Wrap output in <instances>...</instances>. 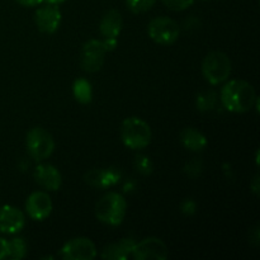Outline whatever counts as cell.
Wrapping results in <instances>:
<instances>
[{"instance_id":"d4e9b609","label":"cell","mask_w":260,"mask_h":260,"mask_svg":"<svg viewBox=\"0 0 260 260\" xmlns=\"http://www.w3.org/2000/svg\"><path fill=\"white\" fill-rule=\"evenodd\" d=\"M250 243L253 244V245L258 246L259 245V240H260V234H259V228H255L253 229V230L250 231Z\"/></svg>"},{"instance_id":"4316f807","label":"cell","mask_w":260,"mask_h":260,"mask_svg":"<svg viewBox=\"0 0 260 260\" xmlns=\"http://www.w3.org/2000/svg\"><path fill=\"white\" fill-rule=\"evenodd\" d=\"M8 254V241L5 239L0 238V260L7 258Z\"/></svg>"},{"instance_id":"30bf717a","label":"cell","mask_w":260,"mask_h":260,"mask_svg":"<svg viewBox=\"0 0 260 260\" xmlns=\"http://www.w3.org/2000/svg\"><path fill=\"white\" fill-rule=\"evenodd\" d=\"M61 20H62V15L57 5L46 3L35 13L36 25L42 33H55L60 27Z\"/></svg>"},{"instance_id":"5b68a950","label":"cell","mask_w":260,"mask_h":260,"mask_svg":"<svg viewBox=\"0 0 260 260\" xmlns=\"http://www.w3.org/2000/svg\"><path fill=\"white\" fill-rule=\"evenodd\" d=\"M25 144L28 154L37 162L48 159L55 150V140L52 135L41 127H35L28 132Z\"/></svg>"},{"instance_id":"8992f818","label":"cell","mask_w":260,"mask_h":260,"mask_svg":"<svg viewBox=\"0 0 260 260\" xmlns=\"http://www.w3.org/2000/svg\"><path fill=\"white\" fill-rule=\"evenodd\" d=\"M147 33L154 42L162 46L173 45L179 38V25L168 17L154 18L147 25Z\"/></svg>"},{"instance_id":"603a6c76","label":"cell","mask_w":260,"mask_h":260,"mask_svg":"<svg viewBox=\"0 0 260 260\" xmlns=\"http://www.w3.org/2000/svg\"><path fill=\"white\" fill-rule=\"evenodd\" d=\"M136 165H137V169H139L141 173H144V174H150V173L152 172V164L149 160V157H145V156L137 157Z\"/></svg>"},{"instance_id":"3957f363","label":"cell","mask_w":260,"mask_h":260,"mask_svg":"<svg viewBox=\"0 0 260 260\" xmlns=\"http://www.w3.org/2000/svg\"><path fill=\"white\" fill-rule=\"evenodd\" d=\"M151 128L144 119L139 117H129L121 126V139L124 146L132 150H141L151 142Z\"/></svg>"},{"instance_id":"ffe728a7","label":"cell","mask_w":260,"mask_h":260,"mask_svg":"<svg viewBox=\"0 0 260 260\" xmlns=\"http://www.w3.org/2000/svg\"><path fill=\"white\" fill-rule=\"evenodd\" d=\"M156 0H126L128 9L135 14H141L154 7Z\"/></svg>"},{"instance_id":"7c38bea8","label":"cell","mask_w":260,"mask_h":260,"mask_svg":"<svg viewBox=\"0 0 260 260\" xmlns=\"http://www.w3.org/2000/svg\"><path fill=\"white\" fill-rule=\"evenodd\" d=\"M36 183L48 192H55L61 188L62 177L57 168L51 164H40L33 173Z\"/></svg>"},{"instance_id":"484cf974","label":"cell","mask_w":260,"mask_h":260,"mask_svg":"<svg viewBox=\"0 0 260 260\" xmlns=\"http://www.w3.org/2000/svg\"><path fill=\"white\" fill-rule=\"evenodd\" d=\"M15 2L23 7H37V5L42 4L43 0H15Z\"/></svg>"},{"instance_id":"e0dca14e","label":"cell","mask_w":260,"mask_h":260,"mask_svg":"<svg viewBox=\"0 0 260 260\" xmlns=\"http://www.w3.org/2000/svg\"><path fill=\"white\" fill-rule=\"evenodd\" d=\"M180 141L190 151H202L207 146V139L202 132L189 127L180 132Z\"/></svg>"},{"instance_id":"9c48e42d","label":"cell","mask_w":260,"mask_h":260,"mask_svg":"<svg viewBox=\"0 0 260 260\" xmlns=\"http://www.w3.org/2000/svg\"><path fill=\"white\" fill-rule=\"evenodd\" d=\"M61 256L68 260H93L96 256V248L90 239L74 238L62 246Z\"/></svg>"},{"instance_id":"ba28073f","label":"cell","mask_w":260,"mask_h":260,"mask_svg":"<svg viewBox=\"0 0 260 260\" xmlns=\"http://www.w3.org/2000/svg\"><path fill=\"white\" fill-rule=\"evenodd\" d=\"M131 255L136 260H167L169 251L161 239L146 238L135 244Z\"/></svg>"},{"instance_id":"83f0119b","label":"cell","mask_w":260,"mask_h":260,"mask_svg":"<svg viewBox=\"0 0 260 260\" xmlns=\"http://www.w3.org/2000/svg\"><path fill=\"white\" fill-rule=\"evenodd\" d=\"M251 189L255 194H259V189H260V184H259V175H255L254 178L253 183H251Z\"/></svg>"},{"instance_id":"ac0fdd59","label":"cell","mask_w":260,"mask_h":260,"mask_svg":"<svg viewBox=\"0 0 260 260\" xmlns=\"http://www.w3.org/2000/svg\"><path fill=\"white\" fill-rule=\"evenodd\" d=\"M74 96L76 98V101L80 102L81 104H88L90 103L91 96H93V91H91V85L86 79H78L75 80L73 86Z\"/></svg>"},{"instance_id":"7402d4cb","label":"cell","mask_w":260,"mask_h":260,"mask_svg":"<svg viewBox=\"0 0 260 260\" xmlns=\"http://www.w3.org/2000/svg\"><path fill=\"white\" fill-rule=\"evenodd\" d=\"M161 2L173 12H182L189 8L194 3V0H161Z\"/></svg>"},{"instance_id":"9a60e30c","label":"cell","mask_w":260,"mask_h":260,"mask_svg":"<svg viewBox=\"0 0 260 260\" xmlns=\"http://www.w3.org/2000/svg\"><path fill=\"white\" fill-rule=\"evenodd\" d=\"M122 27H123V19L118 10L111 9L103 15L99 24L102 36L104 38H116L121 33Z\"/></svg>"},{"instance_id":"6da1fadb","label":"cell","mask_w":260,"mask_h":260,"mask_svg":"<svg viewBox=\"0 0 260 260\" xmlns=\"http://www.w3.org/2000/svg\"><path fill=\"white\" fill-rule=\"evenodd\" d=\"M221 103L228 111L234 113L249 112L258 99L256 91L250 83L235 79L226 84L220 94Z\"/></svg>"},{"instance_id":"52a82bcc","label":"cell","mask_w":260,"mask_h":260,"mask_svg":"<svg viewBox=\"0 0 260 260\" xmlns=\"http://www.w3.org/2000/svg\"><path fill=\"white\" fill-rule=\"evenodd\" d=\"M107 52L109 51L104 40H90L84 43L80 55V63L83 70L88 71V73H95V71L101 70Z\"/></svg>"},{"instance_id":"44dd1931","label":"cell","mask_w":260,"mask_h":260,"mask_svg":"<svg viewBox=\"0 0 260 260\" xmlns=\"http://www.w3.org/2000/svg\"><path fill=\"white\" fill-rule=\"evenodd\" d=\"M216 103V94L213 91H206L201 93L197 96V107L200 111H208L215 107Z\"/></svg>"},{"instance_id":"7a4b0ae2","label":"cell","mask_w":260,"mask_h":260,"mask_svg":"<svg viewBox=\"0 0 260 260\" xmlns=\"http://www.w3.org/2000/svg\"><path fill=\"white\" fill-rule=\"evenodd\" d=\"M127 212V202L122 194L109 192L98 201L95 206V216L102 223L118 226L123 222Z\"/></svg>"},{"instance_id":"277c9868","label":"cell","mask_w":260,"mask_h":260,"mask_svg":"<svg viewBox=\"0 0 260 260\" xmlns=\"http://www.w3.org/2000/svg\"><path fill=\"white\" fill-rule=\"evenodd\" d=\"M202 74L206 80L212 85H218L229 79L231 74V61L226 53L212 51L202 62Z\"/></svg>"},{"instance_id":"d6986e66","label":"cell","mask_w":260,"mask_h":260,"mask_svg":"<svg viewBox=\"0 0 260 260\" xmlns=\"http://www.w3.org/2000/svg\"><path fill=\"white\" fill-rule=\"evenodd\" d=\"M27 254V245H25L24 240L20 238L12 239L10 241H8V254L7 258L14 259V260H20L23 259Z\"/></svg>"},{"instance_id":"2e32d148","label":"cell","mask_w":260,"mask_h":260,"mask_svg":"<svg viewBox=\"0 0 260 260\" xmlns=\"http://www.w3.org/2000/svg\"><path fill=\"white\" fill-rule=\"evenodd\" d=\"M135 244H136V241H134V239L131 238L122 239L118 243L106 246L102 251L101 256L108 260H126L131 255Z\"/></svg>"},{"instance_id":"5bb4252c","label":"cell","mask_w":260,"mask_h":260,"mask_svg":"<svg viewBox=\"0 0 260 260\" xmlns=\"http://www.w3.org/2000/svg\"><path fill=\"white\" fill-rule=\"evenodd\" d=\"M84 180L90 187L104 189V188H109L117 184L121 180V172L117 168L91 169L84 175Z\"/></svg>"},{"instance_id":"4fadbf2b","label":"cell","mask_w":260,"mask_h":260,"mask_svg":"<svg viewBox=\"0 0 260 260\" xmlns=\"http://www.w3.org/2000/svg\"><path fill=\"white\" fill-rule=\"evenodd\" d=\"M25 216L19 208L13 206L0 207V233L17 234L24 228Z\"/></svg>"},{"instance_id":"f1b7e54d","label":"cell","mask_w":260,"mask_h":260,"mask_svg":"<svg viewBox=\"0 0 260 260\" xmlns=\"http://www.w3.org/2000/svg\"><path fill=\"white\" fill-rule=\"evenodd\" d=\"M65 2L66 0H43V3H47V4H52V5H60Z\"/></svg>"},{"instance_id":"8fae6325","label":"cell","mask_w":260,"mask_h":260,"mask_svg":"<svg viewBox=\"0 0 260 260\" xmlns=\"http://www.w3.org/2000/svg\"><path fill=\"white\" fill-rule=\"evenodd\" d=\"M25 211L35 221H43L52 212V201L47 192L37 190L33 192L25 202Z\"/></svg>"},{"instance_id":"cb8c5ba5","label":"cell","mask_w":260,"mask_h":260,"mask_svg":"<svg viewBox=\"0 0 260 260\" xmlns=\"http://www.w3.org/2000/svg\"><path fill=\"white\" fill-rule=\"evenodd\" d=\"M194 210H196V205H194V202H193V201L188 200V201H185L184 203H183L182 211L184 213H187V215H192V213L194 212Z\"/></svg>"}]
</instances>
